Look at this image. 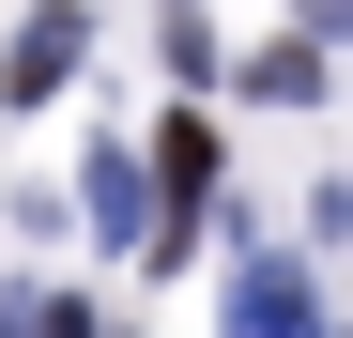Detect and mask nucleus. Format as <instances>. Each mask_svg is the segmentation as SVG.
I'll return each instance as SVG.
<instances>
[{
	"instance_id": "1",
	"label": "nucleus",
	"mask_w": 353,
	"mask_h": 338,
	"mask_svg": "<svg viewBox=\"0 0 353 338\" xmlns=\"http://www.w3.org/2000/svg\"><path fill=\"white\" fill-rule=\"evenodd\" d=\"M215 323H230V338H323V277H307V261H276V246H246Z\"/></svg>"
},
{
	"instance_id": "2",
	"label": "nucleus",
	"mask_w": 353,
	"mask_h": 338,
	"mask_svg": "<svg viewBox=\"0 0 353 338\" xmlns=\"http://www.w3.org/2000/svg\"><path fill=\"white\" fill-rule=\"evenodd\" d=\"M77 62H92V16H77V0H46V16H16V62H0V92H16V108H46Z\"/></svg>"
},
{
	"instance_id": "3",
	"label": "nucleus",
	"mask_w": 353,
	"mask_h": 338,
	"mask_svg": "<svg viewBox=\"0 0 353 338\" xmlns=\"http://www.w3.org/2000/svg\"><path fill=\"white\" fill-rule=\"evenodd\" d=\"M77 215H92L108 246H139V231H154V185H139V154H92V169H77Z\"/></svg>"
},
{
	"instance_id": "4",
	"label": "nucleus",
	"mask_w": 353,
	"mask_h": 338,
	"mask_svg": "<svg viewBox=\"0 0 353 338\" xmlns=\"http://www.w3.org/2000/svg\"><path fill=\"white\" fill-rule=\"evenodd\" d=\"M246 92H261V108H307V92H323V46H307V31H292V46H261V62H246Z\"/></svg>"
},
{
	"instance_id": "5",
	"label": "nucleus",
	"mask_w": 353,
	"mask_h": 338,
	"mask_svg": "<svg viewBox=\"0 0 353 338\" xmlns=\"http://www.w3.org/2000/svg\"><path fill=\"white\" fill-rule=\"evenodd\" d=\"M154 46H169V77H215V31H200V0H154Z\"/></svg>"
},
{
	"instance_id": "6",
	"label": "nucleus",
	"mask_w": 353,
	"mask_h": 338,
	"mask_svg": "<svg viewBox=\"0 0 353 338\" xmlns=\"http://www.w3.org/2000/svg\"><path fill=\"white\" fill-rule=\"evenodd\" d=\"M16 338H92V308L77 292H16Z\"/></svg>"
}]
</instances>
